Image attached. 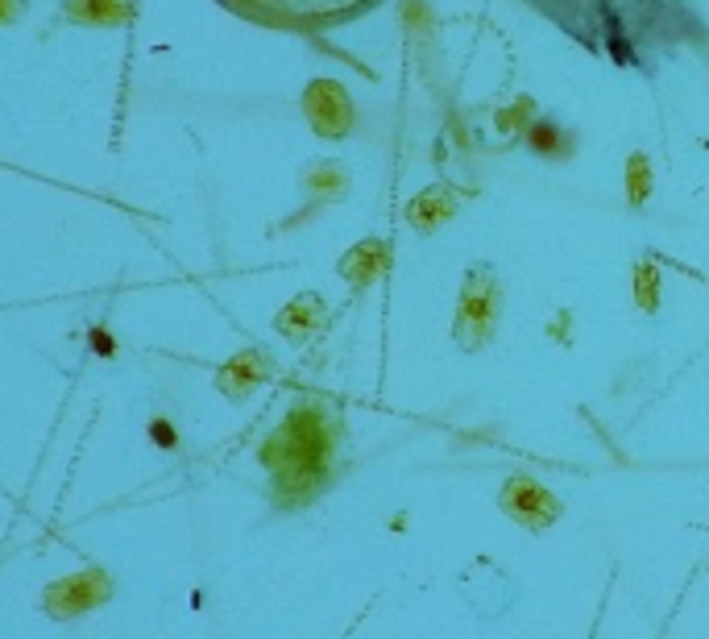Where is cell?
Returning <instances> with one entry per match:
<instances>
[{"label":"cell","instance_id":"277c9868","mask_svg":"<svg viewBox=\"0 0 709 639\" xmlns=\"http://www.w3.org/2000/svg\"><path fill=\"white\" fill-rule=\"evenodd\" d=\"M498 507H502V515H506L510 523L527 527V532H535V536L548 532V527H556L560 515H564L560 498H556L544 482H535V478H527V474H515V478L502 482Z\"/></svg>","mask_w":709,"mask_h":639},{"label":"cell","instance_id":"7c38bea8","mask_svg":"<svg viewBox=\"0 0 709 639\" xmlns=\"http://www.w3.org/2000/svg\"><path fill=\"white\" fill-rule=\"evenodd\" d=\"M448 212H452V204L444 200V191H432V196H423V200L411 204V220L419 229H436Z\"/></svg>","mask_w":709,"mask_h":639},{"label":"cell","instance_id":"6da1fadb","mask_svg":"<svg viewBox=\"0 0 709 639\" xmlns=\"http://www.w3.org/2000/svg\"><path fill=\"white\" fill-rule=\"evenodd\" d=\"M598 59L618 67H647L676 42L685 25L680 0H523Z\"/></svg>","mask_w":709,"mask_h":639},{"label":"cell","instance_id":"9c48e42d","mask_svg":"<svg viewBox=\"0 0 709 639\" xmlns=\"http://www.w3.org/2000/svg\"><path fill=\"white\" fill-rule=\"evenodd\" d=\"M382 254H386V245H378V241H365V245H357V249H353V254H349L345 262H340V274H345L349 283L365 287V283H370L374 274L382 270V262H386Z\"/></svg>","mask_w":709,"mask_h":639},{"label":"cell","instance_id":"5b68a950","mask_svg":"<svg viewBox=\"0 0 709 639\" xmlns=\"http://www.w3.org/2000/svg\"><path fill=\"white\" fill-rule=\"evenodd\" d=\"M498 283L494 274L481 266L465 274V291H461V308H457V341L461 349H481L490 341L494 320H498Z\"/></svg>","mask_w":709,"mask_h":639},{"label":"cell","instance_id":"8992f818","mask_svg":"<svg viewBox=\"0 0 709 639\" xmlns=\"http://www.w3.org/2000/svg\"><path fill=\"white\" fill-rule=\"evenodd\" d=\"M108 598V577L104 573H75L67 581H54V586L46 590V610L54 619H75L83 615V610H92Z\"/></svg>","mask_w":709,"mask_h":639},{"label":"cell","instance_id":"ba28073f","mask_svg":"<svg viewBox=\"0 0 709 639\" xmlns=\"http://www.w3.org/2000/svg\"><path fill=\"white\" fill-rule=\"evenodd\" d=\"M324 320V303L316 299V295H299L291 308H282V316H278V328L287 332L291 341H303L311 328H316Z\"/></svg>","mask_w":709,"mask_h":639},{"label":"cell","instance_id":"7a4b0ae2","mask_svg":"<svg viewBox=\"0 0 709 639\" xmlns=\"http://www.w3.org/2000/svg\"><path fill=\"white\" fill-rule=\"evenodd\" d=\"M332 457V428L316 407L291 411L282 428L262 444V461L274 474V494L282 507H299L316 498L328 478Z\"/></svg>","mask_w":709,"mask_h":639},{"label":"cell","instance_id":"4fadbf2b","mask_svg":"<svg viewBox=\"0 0 709 639\" xmlns=\"http://www.w3.org/2000/svg\"><path fill=\"white\" fill-rule=\"evenodd\" d=\"M635 283H639V291H635V295H639V303H643V308L651 312V308H656V270H651V266H643Z\"/></svg>","mask_w":709,"mask_h":639},{"label":"cell","instance_id":"8fae6325","mask_svg":"<svg viewBox=\"0 0 709 639\" xmlns=\"http://www.w3.org/2000/svg\"><path fill=\"white\" fill-rule=\"evenodd\" d=\"M266 374V361L258 357V353H245V357H237L229 370L220 374V391H233V395H245L249 386H258V378Z\"/></svg>","mask_w":709,"mask_h":639},{"label":"cell","instance_id":"52a82bcc","mask_svg":"<svg viewBox=\"0 0 709 639\" xmlns=\"http://www.w3.org/2000/svg\"><path fill=\"white\" fill-rule=\"evenodd\" d=\"M303 104H307V117H311V125H316V133H324V137H340L353 121V104H349L345 88L332 79L311 83Z\"/></svg>","mask_w":709,"mask_h":639},{"label":"cell","instance_id":"3957f363","mask_svg":"<svg viewBox=\"0 0 709 639\" xmlns=\"http://www.w3.org/2000/svg\"><path fill=\"white\" fill-rule=\"evenodd\" d=\"M220 5L241 13L245 21L270 25V30L324 34V30H340V25L361 21L382 0H220Z\"/></svg>","mask_w":709,"mask_h":639},{"label":"cell","instance_id":"30bf717a","mask_svg":"<svg viewBox=\"0 0 709 639\" xmlns=\"http://www.w3.org/2000/svg\"><path fill=\"white\" fill-rule=\"evenodd\" d=\"M67 13L88 25H117L129 17V0H67Z\"/></svg>","mask_w":709,"mask_h":639}]
</instances>
